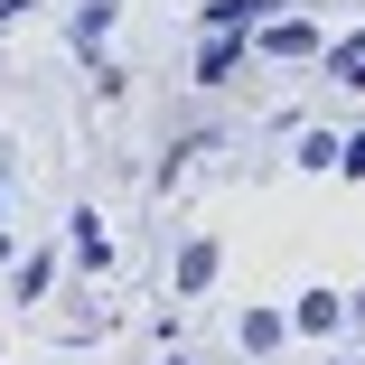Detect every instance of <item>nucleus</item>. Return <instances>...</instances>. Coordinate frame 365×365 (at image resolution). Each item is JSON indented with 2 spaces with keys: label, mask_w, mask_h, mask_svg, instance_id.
Listing matches in <instances>:
<instances>
[{
  "label": "nucleus",
  "mask_w": 365,
  "mask_h": 365,
  "mask_svg": "<svg viewBox=\"0 0 365 365\" xmlns=\"http://www.w3.org/2000/svg\"><path fill=\"white\" fill-rule=\"evenodd\" d=\"M337 76H346V85H365V38H346V47H337Z\"/></svg>",
  "instance_id": "obj_3"
},
{
  "label": "nucleus",
  "mask_w": 365,
  "mask_h": 365,
  "mask_svg": "<svg viewBox=\"0 0 365 365\" xmlns=\"http://www.w3.org/2000/svg\"><path fill=\"white\" fill-rule=\"evenodd\" d=\"M337 319H346V309H337V300H328V290H309V300H300V328H309V337H328V328H337Z\"/></svg>",
  "instance_id": "obj_1"
},
{
  "label": "nucleus",
  "mask_w": 365,
  "mask_h": 365,
  "mask_svg": "<svg viewBox=\"0 0 365 365\" xmlns=\"http://www.w3.org/2000/svg\"><path fill=\"white\" fill-rule=\"evenodd\" d=\"M262 47H272V56H309V47H319V29H272Z\"/></svg>",
  "instance_id": "obj_2"
}]
</instances>
